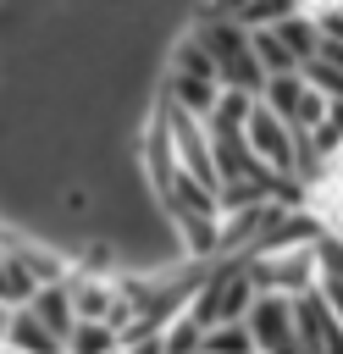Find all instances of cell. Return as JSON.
Masks as SVG:
<instances>
[{"instance_id":"30bf717a","label":"cell","mask_w":343,"mask_h":354,"mask_svg":"<svg viewBox=\"0 0 343 354\" xmlns=\"http://www.w3.org/2000/svg\"><path fill=\"white\" fill-rule=\"evenodd\" d=\"M6 326H11V310H0V348H6Z\"/></svg>"},{"instance_id":"5b68a950","label":"cell","mask_w":343,"mask_h":354,"mask_svg":"<svg viewBox=\"0 0 343 354\" xmlns=\"http://www.w3.org/2000/svg\"><path fill=\"white\" fill-rule=\"evenodd\" d=\"M61 354H116V332L100 326V321H77L61 343Z\"/></svg>"},{"instance_id":"7a4b0ae2","label":"cell","mask_w":343,"mask_h":354,"mask_svg":"<svg viewBox=\"0 0 343 354\" xmlns=\"http://www.w3.org/2000/svg\"><path fill=\"white\" fill-rule=\"evenodd\" d=\"M22 310H28V315L55 337V343H66V332L77 326V315H72V304H66V288H61V282H55V288H33Z\"/></svg>"},{"instance_id":"277c9868","label":"cell","mask_w":343,"mask_h":354,"mask_svg":"<svg viewBox=\"0 0 343 354\" xmlns=\"http://www.w3.org/2000/svg\"><path fill=\"white\" fill-rule=\"evenodd\" d=\"M271 39L288 50V61H293V66H304V61L315 55V44H321V39H315V28L304 22V11H299V6H293V11H288L277 28H271Z\"/></svg>"},{"instance_id":"3957f363","label":"cell","mask_w":343,"mask_h":354,"mask_svg":"<svg viewBox=\"0 0 343 354\" xmlns=\"http://www.w3.org/2000/svg\"><path fill=\"white\" fill-rule=\"evenodd\" d=\"M6 354H61V343L28 315V310H11V326H6Z\"/></svg>"},{"instance_id":"6da1fadb","label":"cell","mask_w":343,"mask_h":354,"mask_svg":"<svg viewBox=\"0 0 343 354\" xmlns=\"http://www.w3.org/2000/svg\"><path fill=\"white\" fill-rule=\"evenodd\" d=\"M66 304L77 321H105L111 304H116V282L111 277H94V271H66Z\"/></svg>"},{"instance_id":"9c48e42d","label":"cell","mask_w":343,"mask_h":354,"mask_svg":"<svg viewBox=\"0 0 343 354\" xmlns=\"http://www.w3.org/2000/svg\"><path fill=\"white\" fill-rule=\"evenodd\" d=\"M116 354H160V337H133V343H116Z\"/></svg>"},{"instance_id":"52a82bcc","label":"cell","mask_w":343,"mask_h":354,"mask_svg":"<svg viewBox=\"0 0 343 354\" xmlns=\"http://www.w3.org/2000/svg\"><path fill=\"white\" fill-rule=\"evenodd\" d=\"M155 337H160V354H199V337H205V332H199V326L188 321V310H183V315L166 321Z\"/></svg>"},{"instance_id":"ba28073f","label":"cell","mask_w":343,"mask_h":354,"mask_svg":"<svg viewBox=\"0 0 343 354\" xmlns=\"http://www.w3.org/2000/svg\"><path fill=\"white\" fill-rule=\"evenodd\" d=\"M28 293H33V288H28V277L0 254V310H22V304H28Z\"/></svg>"},{"instance_id":"8992f818","label":"cell","mask_w":343,"mask_h":354,"mask_svg":"<svg viewBox=\"0 0 343 354\" xmlns=\"http://www.w3.org/2000/svg\"><path fill=\"white\" fill-rule=\"evenodd\" d=\"M199 354H254V343H249L243 321H227V326H210L199 337Z\"/></svg>"}]
</instances>
